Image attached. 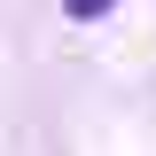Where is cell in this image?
<instances>
[{
  "label": "cell",
  "instance_id": "1",
  "mask_svg": "<svg viewBox=\"0 0 156 156\" xmlns=\"http://www.w3.org/2000/svg\"><path fill=\"white\" fill-rule=\"evenodd\" d=\"M109 8H117V0H62V16H78V23H101Z\"/></svg>",
  "mask_w": 156,
  "mask_h": 156
}]
</instances>
